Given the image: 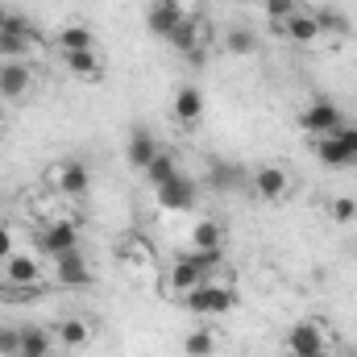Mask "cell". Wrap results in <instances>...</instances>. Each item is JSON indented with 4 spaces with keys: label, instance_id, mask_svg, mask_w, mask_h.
I'll return each instance as SVG.
<instances>
[{
    "label": "cell",
    "instance_id": "21",
    "mask_svg": "<svg viewBox=\"0 0 357 357\" xmlns=\"http://www.w3.org/2000/svg\"><path fill=\"white\" fill-rule=\"evenodd\" d=\"M63 63H67V71H71V75H79V79H88V84H96V79L104 75V63H100V54H96V50L63 54Z\"/></svg>",
    "mask_w": 357,
    "mask_h": 357
},
{
    "label": "cell",
    "instance_id": "30",
    "mask_svg": "<svg viewBox=\"0 0 357 357\" xmlns=\"http://www.w3.org/2000/svg\"><path fill=\"white\" fill-rule=\"evenodd\" d=\"M266 13H270V25L282 29V21L299 13V0H266Z\"/></svg>",
    "mask_w": 357,
    "mask_h": 357
},
{
    "label": "cell",
    "instance_id": "17",
    "mask_svg": "<svg viewBox=\"0 0 357 357\" xmlns=\"http://www.w3.org/2000/svg\"><path fill=\"white\" fill-rule=\"evenodd\" d=\"M33 29H4L0 33V63H13V59H25L33 50Z\"/></svg>",
    "mask_w": 357,
    "mask_h": 357
},
{
    "label": "cell",
    "instance_id": "28",
    "mask_svg": "<svg viewBox=\"0 0 357 357\" xmlns=\"http://www.w3.org/2000/svg\"><path fill=\"white\" fill-rule=\"evenodd\" d=\"M225 50H229V54H254V50H258V38H254L250 29H229V33H225Z\"/></svg>",
    "mask_w": 357,
    "mask_h": 357
},
{
    "label": "cell",
    "instance_id": "14",
    "mask_svg": "<svg viewBox=\"0 0 357 357\" xmlns=\"http://www.w3.org/2000/svg\"><path fill=\"white\" fill-rule=\"evenodd\" d=\"M312 150H316V158L324 162V167H333V171H345V167H357V158L333 137V133H324V137H316L312 142Z\"/></svg>",
    "mask_w": 357,
    "mask_h": 357
},
{
    "label": "cell",
    "instance_id": "5",
    "mask_svg": "<svg viewBox=\"0 0 357 357\" xmlns=\"http://www.w3.org/2000/svg\"><path fill=\"white\" fill-rule=\"evenodd\" d=\"M154 195H158V204H162L167 212H191V208H195V199H199V183L178 171L171 183L154 187Z\"/></svg>",
    "mask_w": 357,
    "mask_h": 357
},
{
    "label": "cell",
    "instance_id": "2",
    "mask_svg": "<svg viewBox=\"0 0 357 357\" xmlns=\"http://www.w3.org/2000/svg\"><path fill=\"white\" fill-rule=\"evenodd\" d=\"M183 303H187L191 312H199V316H225V312H233V303H237V291L212 278V282H204V287L187 291V295H183Z\"/></svg>",
    "mask_w": 357,
    "mask_h": 357
},
{
    "label": "cell",
    "instance_id": "32",
    "mask_svg": "<svg viewBox=\"0 0 357 357\" xmlns=\"http://www.w3.org/2000/svg\"><path fill=\"white\" fill-rule=\"evenodd\" d=\"M21 354V328L0 324V357H17Z\"/></svg>",
    "mask_w": 357,
    "mask_h": 357
},
{
    "label": "cell",
    "instance_id": "25",
    "mask_svg": "<svg viewBox=\"0 0 357 357\" xmlns=\"http://www.w3.org/2000/svg\"><path fill=\"white\" fill-rule=\"evenodd\" d=\"M50 345H54V337H50L42 324H29V328H21V354L50 357Z\"/></svg>",
    "mask_w": 357,
    "mask_h": 357
},
{
    "label": "cell",
    "instance_id": "19",
    "mask_svg": "<svg viewBox=\"0 0 357 357\" xmlns=\"http://www.w3.org/2000/svg\"><path fill=\"white\" fill-rule=\"evenodd\" d=\"M54 337H59L63 349H84V345H91V324L79 320V316H67V320L54 328Z\"/></svg>",
    "mask_w": 357,
    "mask_h": 357
},
{
    "label": "cell",
    "instance_id": "4",
    "mask_svg": "<svg viewBox=\"0 0 357 357\" xmlns=\"http://www.w3.org/2000/svg\"><path fill=\"white\" fill-rule=\"evenodd\" d=\"M341 125H345V116H341V108H337L333 100H312V104L299 112V129H303V133H312V137L337 133Z\"/></svg>",
    "mask_w": 357,
    "mask_h": 357
},
{
    "label": "cell",
    "instance_id": "10",
    "mask_svg": "<svg viewBox=\"0 0 357 357\" xmlns=\"http://www.w3.org/2000/svg\"><path fill=\"white\" fill-rule=\"evenodd\" d=\"M33 84V71L25 67V59H13V63H0V96L4 100H21Z\"/></svg>",
    "mask_w": 357,
    "mask_h": 357
},
{
    "label": "cell",
    "instance_id": "36",
    "mask_svg": "<svg viewBox=\"0 0 357 357\" xmlns=\"http://www.w3.org/2000/svg\"><path fill=\"white\" fill-rule=\"evenodd\" d=\"M183 59H187L191 67H204V63H208V46H195V50H187Z\"/></svg>",
    "mask_w": 357,
    "mask_h": 357
},
{
    "label": "cell",
    "instance_id": "15",
    "mask_svg": "<svg viewBox=\"0 0 357 357\" xmlns=\"http://www.w3.org/2000/svg\"><path fill=\"white\" fill-rule=\"evenodd\" d=\"M125 158H129V167H133V171H146V167L158 158V142H154L146 129H137V133L129 137V146H125Z\"/></svg>",
    "mask_w": 357,
    "mask_h": 357
},
{
    "label": "cell",
    "instance_id": "29",
    "mask_svg": "<svg viewBox=\"0 0 357 357\" xmlns=\"http://www.w3.org/2000/svg\"><path fill=\"white\" fill-rule=\"evenodd\" d=\"M237 178H245L237 167H225V162H212V187L216 191H233L237 187Z\"/></svg>",
    "mask_w": 357,
    "mask_h": 357
},
{
    "label": "cell",
    "instance_id": "13",
    "mask_svg": "<svg viewBox=\"0 0 357 357\" xmlns=\"http://www.w3.org/2000/svg\"><path fill=\"white\" fill-rule=\"evenodd\" d=\"M282 38H291V42H299V46H312V42H320L324 33H320V25H316V13H295V17H287L282 21V29H278Z\"/></svg>",
    "mask_w": 357,
    "mask_h": 357
},
{
    "label": "cell",
    "instance_id": "23",
    "mask_svg": "<svg viewBox=\"0 0 357 357\" xmlns=\"http://www.w3.org/2000/svg\"><path fill=\"white\" fill-rule=\"evenodd\" d=\"M146 175V183L150 187H162V183H171V178L178 175V162H175V154H167V150H158V158L142 171Z\"/></svg>",
    "mask_w": 357,
    "mask_h": 357
},
{
    "label": "cell",
    "instance_id": "37",
    "mask_svg": "<svg viewBox=\"0 0 357 357\" xmlns=\"http://www.w3.org/2000/svg\"><path fill=\"white\" fill-rule=\"evenodd\" d=\"M341 357H357V349H345V354H341Z\"/></svg>",
    "mask_w": 357,
    "mask_h": 357
},
{
    "label": "cell",
    "instance_id": "22",
    "mask_svg": "<svg viewBox=\"0 0 357 357\" xmlns=\"http://www.w3.org/2000/svg\"><path fill=\"white\" fill-rule=\"evenodd\" d=\"M220 245H225V233H220V225H216V220H199V225L191 229V250L216 254Z\"/></svg>",
    "mask_w": 357,
    "mask_h": 357
},
{
    "label": "cell",
    "instance_id": "6",
    "mask_svg": "<svg viewBox=\"0 0 357 357\" xmlns=\"http://www.w3.org/2000/svg\"><path fill=\"white\" fill-rule=\"evenodd\" d=\"M250 187H254V195H258L262 204H282V199L291 195V175H287L282 167H258V171L250 175Z\"/></svg>",
    "mask_w": 357,
    "mask_h": 357
},
{
    "label": "cell",
    "instance_id": "34",
    "mask_svg": "<svg viewBox=\"0 0 357 357\" xmlns=\"http://www.w3.org/2000/svg\"><path fill=\"white\" fill-rule=\"evenodd\" d=\"M333 137H337V142H341V146H345V150H349V154L357 158V125H349V121H345V125H341Z\"/></svg>",
    "mask_w": 357,
    "mask_h": 357
},
{
    "label": "cell",
    "instance_id": "24",
    "mask_svg": "<svg viewBox=\"0 0 357 357\" xmlns=\"http://www.w3.org/2000/svg\"><path fill=\"white\" fill-rule=\"evenodd\" d=\"M316 25H320V33H333V38H349L354 33L349 17L341 8H316Z\"/></svg>",
    "mask_w": 357,
    "mask_h": 357
},
{
    "label": "cell",
    "instance_id": "38",
    "mask_svg": "<svg viewBox=\"0 0 357 357\" xmlns=\"http://www.w3.org/2000/svg\"><path fill=\"white\" fill-rule=\"evenodd\" d=\"M233 4H254V0H233Z\"/></svg>",
    "mask_w": 357,
    "mask_h": 357
},
{
    "label": "cell",
    "instance_id": "35",
    "mask_svg": "<svg viewBox=\"0 0 357 357\" xmlns=\"http://www.w3.org/2000/svg\"><path fill=\"white\" fill-rule=\"evenodd\" d=\"M8 258H13V229L0 225V262H8Z\"/></svg>",
    "mask_w": 357,
    "mask_h": 357
},
{
    "label": "cell",
    "instance_id": "26",
    "mask_svg": "<svg viewBox=\"0 0 357 357\" xmlns=\"http://www.w3.org/2000/svg\"><path fill=\"white\" fill-rule=\"evenodd\" d=\"M121 262L133 270H142V274H150L154 270V254H150V245H142V241H125L121 245Z\"/></svg>",
    "mask_w": 357,
    "mask_h": 357
},
{
    "label": "cell",
    "instance_id": "39",
    "mask_svg": "<svg viewBox=\"0 0 357 357\" xmlns=\"http://www.w3.org/2000/svg\"><path fill=\"white\" fill-rule=\"evenodd\" d=\"M17 357H38V354H17Z\"/></svg>",
    "mask_w": 357,
    "mask_h": 357
},
{
    "label": "cell",
    "instance_id": "9",
    "mask_svg": "<svg viewBox=\"0 0 357 357\" xmlns=\"http://www.w3.org/2000/svg\"><path fill=\"white\" fill-rule=\"evenodd\" d=\"M183 4L178 0H154L150 8H146V21H150V29L158 33V38H171L178 25H183Z\"/></svg>",
    "mask_w": 357,
    "mask_h": 357
},
{
    "label": "cell",
    "instance_id": "8",
    "mask_svg": "<svg viewBox=\"0 0 357 357\" xmlns=\"http://www.w3.org/2000/svg\"><path fill=\"white\" fill-rule=\"evenodd\" d=\"M50 183H54V191H59V195L79 199V195L88 191L91 175H88V167H84V162H63V167H54V171H50Z\"/></svg>",
    "mask_w": 357,
    "mask_h": 357
},
{
    "label": "cell",
    "instance_id": "18",
    "mask_svg": "<svg viewBox=\"0 0 357 357\" xmlns=\"http://www.w3.org/2000/svg\"><path fill=\"white\" fill-rule=\"evenodd\" d=\"M54 46H59L63 54L96 50V33H91L88 25H63V29H59V38H54Z\"/></svg>",
    "mask_w": 357,
    "mask_h": 357
},
{
    "label": "cell",
    "instance_id": "1",
    "mask_svg": "<svg viewBox=\"0 0 357 357\" xmlns=\"http://www.w3.org/2000/svg\"><path fill=\"white\" fill-rule=\"evenodd\" d=\"M328 345H333V333H328V324L324 320H299L291 333H287V354L291 357H324L328 354Z\"/></svg>",
    "mask_w": 357,
    "mask_h": 357
},
{
    "label": "cell",
    "instance_id": "33",
    "mask_svg": "<svg viewBox=\"0 0 357 357\" xmlns=\"http://www.w3.org/2000/svg\"><path fill=\"white\" fill-rule=\"evenodd\" d=\"M4 29H29V21H25L21 13H13L8 4H0V33H4Z\"/></svg>",
    "mask_w": 357,
    "mask_h": 357
},
{
    "label": "cell",
    "instance_id": "31",
    "mask_svg": "<svg viewBox=\"0 0 357 357\" xmlns=\"http://www.w3.org/2000/svg\"><path fill=\"white\" fill-rule=\"evenodd\" d=\"M328 212H333V220H337V225H354V220H357V199L337 195V199L328 204Z\"/></svg>",
    "mask_w": 357,
    "mask_h": 357
},
{
    "label": "cell",
    "instance_id": "20",
    "mask_svg": "<svg viewBox=\"0 0 357 357\" xmlns=\"http://www.w3.org/2000/svg\"><path fill=\"white\" fill-rule=\"evenodd\" d=\"M167 42L175 46L178 54H187V50H195V46H208V42H204V21H199V17H183V25H178Z\"/></svg>",
    "mask_w": 357,
    "mask_h": 357
},
{
    "label": "cell",
    "instance_id": "27",
    "mask_svg": "<svg viewBox=\"0 0 357 357\" xmlns=\"http://www.w3.org/2000/svg\"><path fill=\"white\" fill-rule=\"evenodd\" d=\"M183 354L187 357H212L216 354V333H212V328H195V333H187Z\"/></svg>",
    "mask_w": 357,
    "mask_h": 357
},
{
    "label": "cell",
    "instance_id": "11",
    "mask_svg": "<svg viewBox=\"0 0 357 357\" xmlns=\"http://www.w3.org/2000/svg\"><path fill=\"white\" fill-rule=\"evenodd\" d=\"M204 282H212V278L204 274V266H199L191 254L175 258V266H171V291H175V295H187V291H195V287H204Z\"/></svg>",
    "mask_w": 357,
    "mask_h": 357
},
{
    "label": "cell",
    "instance_id": "16",
    "mask_svg": "<svg viewBox=\"0 0 357 357\" xmlns=\"http://www.w3.org/2000/svg\"><path fill=\"white\" fill-rule=\"evenodd\" d=\"M199 116H204V91L199 88H178L175 96V121L178 125H199Z\"/></svg>",
    "mask_w": 357,
    "mask_h": 357
},
{
    "label": "cell",
    "instance_id": "7",
    "mask_svg": "<svg viewBox=\"0 0 357 357\" xmlns=\"http://www.w3.org/2000/svg\"><path fill=\"white\" fill-rule=\"evenodd\" d=\"M4 278H8L13 291H38V282H42V262L29 258V254H13V258L4 262Z\"/></svg>",
    "mask_w": 357,
    "mask_h": 357
},
{
    "label": "cell",
    "instance_id": "12",
    "mask_svg": "<svg viewBox=\"0 0 357 357\" xmlns=\"http://www.w3.org/2000/svg\"><path fill=\"white\" fill-rule=\"evenodd\" d=\"M54 282H63V287H88V282H91V266L84 262V254H79V250H75V254L54 258Z\"/></svg>",
    "mask_w": 357,
    "mask_h": 357
},
{
    "label": "cell",
    "instance_id": "3",
    "mask_svg": "<svg viewBox=\"0 0 357 357\" xmlns=\"http://www.w3.org/2000/svg\"><path fill=\"white\" fill-rule=\"evenodd\" d=\"M38 250L46 254V258H63V254H75L79 250V225L75 220H63V216H54L42 233H38Z\"/></svg>",
    "mask_w": 357,
    "mask_h": 357
}]
</instances>
